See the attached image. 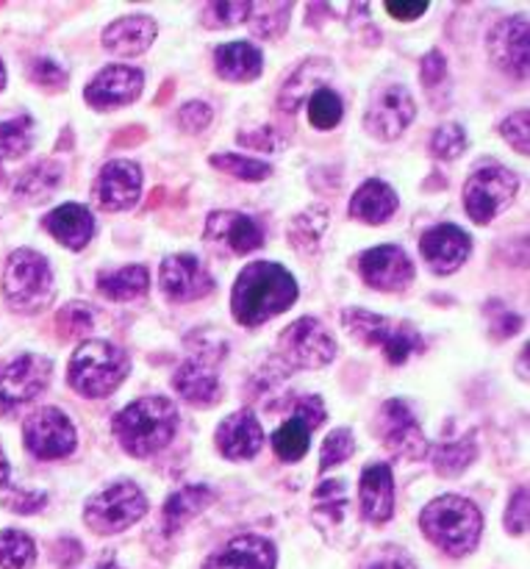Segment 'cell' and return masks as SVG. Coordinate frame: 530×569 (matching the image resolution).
<instances>
[{
    "label": "cell",
    "mask_w": 530,
    "mask_h": 569,
    "mask_svg": "<svg viewBox=\"0 0 530 569\" xmlns=\"http://www.w3.org/2000/svg\"><path fill=\"white\" fill-rule=\"evenodd\" d=\"M298 300L292 272L272 261H253L239 272L231 292V315L239 326L256 328L289 311Z\"/></svg>",
    "instance_id": "cell-1"
},
{
    "label": "cell",
    "mask_w": 530,
    "mask_h": 569,
    "mask_svg": "<svg viewBox=\"0 0 530 569\" xmlns=\"http://www.w3.org/2000/svg\"><path fill=\"white\" fill-rule=\"evenodd\" d=\"M178 406L167 398H139L111 420L117 442L133 459H150L176 439Z\"/></svg>",
    "instance_id": "cell-2"
},
{
    "label": "cell",
    "mask_w": 530,
    "mask_h": 569,
    "mask_svg": "<svg viewBox=\"0 0 530 569\" xmlns=\"http://www.w3.org/2000/svg\"><path fill=\"white\" fill-rule=\"evenodd\" d=\"M420 528L433 548L461 559V556H470L481 542L483 515L472 500L442 495L422 509Z\"/></svg>",
    "instance_id": "cell-3"
},
{
    "label": "cell",
    "mask_w": 530,
    "mask_h": 569,
    "mask_svg": "<svg viewBox=\"0 0 530 569\" xmlns=\"http://www.w3.org/2000/svg\"><path fill=\"white\" fill-rule=\"evenodd\" d=\"M128 370H131V361L126 350L103 339H89L72 353L67 381L81 398L100 400L109 398L126 381Z\"/></svg>",
    "instance_id": "cell-4"
},
{
    "label": "cell",
    "mask_w": 530,
    "mask_h": 569,
    "mask_svg": "<svg viewBox=\"0 0 530 569\" xmlns=\"http://www.w3.org/2000/svg\"><path fill=\"white\" fill-rule=\"evenodd\" d=\"M342 326L359 342L370 345V348H381L389 365L400 367L411 359V356L426 350V339L417 331L414 322L409 320H392V317L372 315L367 309H344Z\"/></svg>",
    "instance_id": "cell-5"
},
{
    "label": "cell",
    "mask_w": 530,
    "mask_h": 569,
    "mask_svg": "<svg viewBox=\"0 0 530 569\" xmlns=\"http://www.w3.org/2000/svg\"><path fill=\"white\" fill-rule=\"evenodd\" d=\"M53 270L42 253L20 248L9 256L3 270V298L17 315H37L53 298Z\"/></svg>",
    "instance_id": "cell-6"
},
{
    "label": "cell",
    "mask_w": 530,
    "mask_h": 569,
    "mask_svg": "<svg viewBox=\"0 0 530 569\" xmlns=\"http://www.w3.org/2000/svg\"><path fill=\"white\" fill-rule=\"evenodd\" d=\"M144 515H148V498L133 481L111 483L92 495L83 506V522L98 537H114V533L128 531Z\"/></svg>",
    "instance_id": "cell-7"
},
{
    "label": "cell",
    "mask_w": 530,
    "mask_h": 569,
    "mask_svg": "<svg viewBox=\"0 0 530 569\" xmlns=\"http://www.w3.org/2000/svg\"><path fill=\"white\" fill-rule=\"evenodd\" d=\"M278 356L294 370H320L337 359V339L317 317H300L278 337Z\"/></svg>",
    "instance_id": "cell-8"
},
{
    "label": "cell",
    "mask_w": 530,
    "mask_h": 569,
    "mask_svg": "<svg viewBox=\"0 0 530 569\" xmlns=\"http://www.w3.org/2000/svg\"><path fill=\"white\" fill-rule=\"evenodd\" d=\"M520 178L503 164H487L464 183V209L476 226H489L514 200Z\"/></svg>",
    "instance_id": "cell-9"
},
{
    "label": "cell",
    "mask_w": 530,
    "mask_h": 569,
    "mask_svg": "<svg viewBox=\"0 0 530 569\" xmlns=\"http://www.w3.org/2000/svg\"><path fill=\"white\" fill-rule=\"evenodd\" d=\"M53 365L37 353H26L0 370V417L17 415L48 389Z\"/></svg>",
    "instance_id": "cell-10"
},
{
    "label": "cell",
    "mask_w": 530,
    "mask_h": 569,
    "mask_svg": "<svg viewBox=\"0 0 530 569\" xmlns=\"http://www.w3.org/2000/svg\"><path fill=\"white\" fill-rule=\"evenodd\" d=\"M22 442L28 453L37 456L39 461H59L72 456L78 437L70 417L56 406H44L37 415H31L22 426Z\"/></svg>",
    "instance_id": "cell-11"
},
{
    "label": "cell",
    "mask_w": 530,
    "mask_h": 569,
    "mask_svg": "<svg viewBox=\"0 0 530 569\" xmlns=\"http://www.w3.org/2000/svg\"><path fill=\"white\" fill-rule=\"evenodd\" d=\"M356 270L361 281L378 292H406L414 283V264L398 244H381L359 253Z\"/></svg>",
    "instance_id": "cell-12"
},
{
    "label": "cell",
    "mask_w": 530,
    "mask_h": 569,
    "mask_svg": "<svg viewBox=\"0 0 530 569\" xmlns=\"http://www.w3.org/2000/svg\"><path fill=\"white\" fill-rule=\"evenodd\" d=\"M378 431H381L389 453L400 456V459L420 461L431 450L414 411L409 409L406 400H387L381 406V411H378Z\"/></svg>",
    "instance_id": "cell-13"
},
{
    "label": "cell",
    "mask_w": 530,
    "mask_h": 569,
    "mask_svg": "<svg viewBox=\"0 0 530 569\" xmlns=\"http://www.w3.org/2000/svg\"><path fill=\"white\" fill-rule=\"evenodd\" d=\"M159 287L172 303H192L214 292V278L198 256L178 253L161 261Z\"/></svg>",
    "instance_id": "cell-14"
},
{
    "label": "cell",
    "mask_w": 530,
    "mask_h": 569,
    "mask_svg": "<svg viewBox=\"0 0 530 569\" xmlns=\"http://www.w3.org/2000/svg\"><path fill=\"white\" fill-rule=\"evenodd\" d=\"M417 117V103L411 98L409 89L403 83H389L381 92H376L370 109H367L364 126L367 131L376 139H383V142H392L398 139L406 128L414 122Z\"/></svg>",
    "instance_id": "cell-15"
},
{
    "label": "cell",
    "mask_w": 530,
    "mask_h": 569,
    "mask_svg": "<svg viewBox=\"0 0 530 569\" xmlns=\"http://www.w3.org/2000/svg\"><path fill=\"white\" fill-rule=\"evenodd\" d=\"M144 89V72L131 64H109L87 83L83 98L92 109L109 111L133 103Z\"/></svg>",
    "instance_id": "cell-16"
},
{
    "label": "cell",
    "mask_w": 530,
    "mask_h": 569,
    "mask_svg": "<svg viewBox=\"0 0 530 569\" xmlns=\"http://www.w3.org/2000/svg\"><path fill=\"white\" fill-rule=\"evenodd\" d=\"M94 200L106 211H128L137 206L142 194V170L137 161L114 159L103 164L92 187Z\"/></svg>",
    "instance_id": "cell-17"
},
{
    "label": "cell",
    "mask_w": 530,
    "mask_h": 569,
    "mask_svg": "<svg viewBox=\"0 0 530 569\" xmlns=\"http://www.w3.org/2000/svg\"><path fill=\"white\" fill-rule=\"evenodd\" d=\"M420 253L426 264L431 267V272L450 276L470 259L472 239L453 222H442V226H433L422 233Z\"/></svg>",
    "instance_id": "cell-18"
},
{
    "label": "cell",
    "mask_w": 530,
    "mask_h": 569,
    "mask_svg": "<svg viewBox=\"0 0 530 569\" xmlns=\"http://www.w3.org/2000/svg\"><path fill=\"white\" fill-rule=\"evenodd\" d=\"M206 242L220 244L233 256H248L264 244V231L242 211H211L206 220Z\"/></svg>",
    "instance_id": "cell-19"
},
{
    "label": "cell",
    "mask_w": 530,
    "mask_h": 569,
    "mask_svg": "<svg viewBox=\"0 0 530 569\" xmlns=\"http://www.w3.org/2000/svg\"><path fill=\"white\" fill-rule=\"evenodd\" d=\"M489 56L494 64L520 81L528 78V17H509L498 22L487 39Z\"/></svg>",
    "instance_id": "cell-20"
},
{
    "label": "cell",
    "mask_w": 530,
    "mask_h": 569,
    "mask_svg": "<svg viewBox=\"0 0 530 569\" xmlns=\"http://www.w3.org/2000/svg\"><path fill=\"white\" fill-rule=\"evenodd\" d=\"M172 389L189 406H198V409H209V406L220 403L222 398V383L217 378L214 365L206 361L203 356H194V359L178 365V370L172 372Z\"/></svg>",
    "instance_id": "cell-21"
},
{
    "label": "cell",
    "mask_w": 530,
    "mask_h": 569,
    "mask_svg": "<svg viewBox=\"0 0 530 569\" xmlns=\"http://www.w3.org/2000/svg\"><path fill=\"white\" fill-rule=\"evenodd\" d=\"M264 448V431L253 411H233L217 428V450L228 461H250Z\"/></svg>",
    "instance_id": "cell-22"
},
{
    "label": "cell",
    "mask_w": 530,
    "mask_h": 569,
    "mask_svg": "<svg viewBox=\"0 0 530 569\" xmlns=\"http://www.w3.org/2000/svg\"><path fill=\"white\" fill-rule=\"evenodd\" d=\"M361 517L372 526H383L394 517V476L389 465H367L359 481Z\"/></svg>",
    "instance_id": "cell-23"
},
{
    "label": "cell",
    "mask_w": 530,
    "mask_h": 569,
    "mask_svg": "<svg viewBox=\"0 0 530 569\" xmlns=\"http://www.w3.org/2000/svg\"><path fill=\"white\" fill-rule=\"evenodd\" d=\"M276 545L264 537H237L206 559L203 569H276Z\"/></svg>",
    "instance_id": "cell-24"
},
{
    "label": "cell",
    "mask_w": 530,
    "mask_h": 569,
    "mask_svg": "<svg viewBox=\"0 0 530 569\" xmlns=\"http://www.w3.org/2000/svg\"><path fill=\"white\" fill-rule=\"evenodd\" d=\"M42 228L67 250H83L94 237V217L87 206L64 203L42 217Z\"/></svg>",
    "instance_id": "cell-25"
},
{
    "label": "cell",
    "mask_w": 530,
    "mask_h": 569,
    "mask_svg": "<svg viewBox=\"0 0 530 569\" xmlns=\"http://www.w3.org/2000/svg\"><path fill=\"white\" fill-rule=\"evenodd\" d=\"M156 33H159V28H156L153 17L128 14V17H120V20H114L109 28H106L103 48L109 50V53L128 59V56L144 53V50L156 42Z\"/></svg>",
    "instance_id": "cell-26"
},
{
    "label": "cell",
    "mask_w": 530,
    "mask_h": 569,
    "mask_svg": "<svg viewBox=\"0 0 530 569\" xmlns=\"http://www.w3.org/2000/svg\"><path fill=\"white\" fill-rule=\"evenodd\" d=\"M398 206V192L387 181H381V178H370L350 198V217L367 222V226H383V222L392 220Z\"/></svg>",
    "instance_id": "cell-27"
},
{
    "label": "cell",
    "mask_w": 530,
    "mask_h": 569,
    "mask_svg": "<svg viewBox=\"0 0 530 569\" xmlns=\"http://www.w3.org/2000/svg\"><path fill=\"white\" fill-rule=\"evenodd\" d=\"M214 70L222 81L250 83L264 70V56L253 42H228L214 50Z\"/></svg>",
    "instance_id": "cell-28"
},
{
    "label": "cell",
    "mask_w": 530,
    "mask_h": 569,
    "mask_svg": "<svg viewBox=\"0 0 530 569\" xmlns=\"http://www.w3.org/2000/svg\"><path fill=\"white\" fill-rule=\"evenodd\" d=\"M214 500V489L206 487V483H194V487H183L178 489V492H172L164 503V531L178 533L187 522H192L194 517L203 515Z\"/></svg>",
    "instance_id": "cell-29"
},
{
    "label": "cell",
    "mask_w": 530,
    "mask_h": 569,
    "mask_svg": "<svg viewBox=\"0 0 530 569\" xmlns=\"http://www.w3.org/2000/svg\"><path fill=\"white\" fill-rule=\"evenodd\" d=\"M150 289V272L142 264H128L120 270H106L98 276V292L114 303H131L144 298Z\"/></svg>",
    "instance_id": "cell-30"
},
{
    "label": "cell",
    "mask_w": 530,
    "mask_h": 569,
    "mask_svg": "<svg viewBox=\"0 0 530 569\" xmlns=\"http://www.w3.org/2000/svg\"><path fill=\"white\" fill-rule=\"evenodd\" d=\"M328 76H331V64H328L326 59L306 61V64L289 78L287 87H283L281 100H278V103H281V111H289V114H292V111L298 109L300 103H306L317 89L326 87Z\"/></svg>",
    "instance_id": "cell-31"
},
{
    "label": "cell",
    "mask_w": 530,
    "mask_h": 569,
    "mask_svg": "<svg viewBox=\"0 0 530 569\" xmlns=\"http://www.w3.org/2000/svg\"><path fill=\"white\" fill-rule=\"evenodd\" d=\"M348 511H350V500H348V492H344L342 481H326L322 487H317L314 511H311V517H314L317 528H320L322 533H326L328 528L342 526Z\"/></svg>",
    "instance_id": "cell-32"
},
{
    "label": "cell",
    "mask_w": 530,
    "mask_h": 569,
    "mask_svg": "<svg viewBox=\"0 0 530 569\" xmlns=\"http://www.w3.org/2000/svg\"><path fill=\"white\" fill-rule=\"evenodd\" d=\"M328 228V206L317 203L300 211L292 222H289V242L298 253H314L320 248V239Z\"/></svg>",
    "instance_id": "cell-33"
},
{
    "label": "cell",
    "mask_w": 530,
    "mask_h": 569,
    "mask_svg": "<svg viewBox=\"0 0 530 569\" xmlns=\"http://www.w3.org/2000/svg\"><path fill=\"white\" fill-rule=\"evenodd\" d=\"M61 181V167L56 161H39L31 170H26V176L17 181L14 192L17 198L28 200V203H39V200L50 198L53 189L59 187Z\"/></svg>",
    "instance_id": "cell-34"
},
{
    "label": "cell",
    "mask_w": 530,
    "mask_h": 569,
    "mask_svg": "<svg viewBox=\"0 0 530 569\" xmlns=\"http://www.w3.org/2000/svg\"><path fill=\"white\" fill-rule=\"evenodd\" d=\"M311 428L300 417H289L276 433H272V450L281 461H300L309 453Z\"/></svg>",
    "instance_id": "cell-35"
},
{
    "label": "cell",
    "mask_w": 530,
    "mask_h": 569,
    "mask_svg": "<svg viewBox=\"0 0 530 569\" xmlns=\"http://www.w3.org/2000/svg\"><path fill=\"white\" fill-rule=\"evenodd\" d=\"M478 448L472 439H461V442H450V445H437L431 450V461L433 470L439 472L442 478H459L467 467L476 461Z\"/></svg>",
    "instance_id": "cell-36"
},
{
    "label": "cell",
    "mask_w": 530,
    "mask_h": 569,
    "mask_svg": "<svg viewBox=\"0 0 530 569\" xmlns=\"http://www.w3.org/2000/svg\"><path fill=\"white\" fill-rule=\"evenodd\" d=\"M33 144V120L31 117H14L0 122V164L26 156Z\"/></svg>",
    "instance_id": "cell-37"
},
{
    "label": "cell",
    "mask_w": 530,
    "mask_h": 569,
    "mask_svg": "<svg viewBox=\"0 0 530 569\" xmlns=\"http://www.w3.org/2000/svg\"><path fill=\"white\" fill-rule=\"evenodd\" d=\"M289 11H292V3H253L248 17L250 31L261 39L281 37L289 26Z\"/></svg>",
    "instance_id": "cell-38"
},
{
    "label": "cell",
    "mask_w": 530,
    "mask_h": 569,
    "mask_svg": "<svg viewBox=\"0 0 530 569\" xmlns=\"http://www.w3.org/2000/svg\"><path fill=\"white\" fill-rule=\"evenodd\" d=\"M37 565V545L22 531L0 533V569H31Z\"/></svg>",
    "instance_id": "cell-39"
},
{
    "label": "cell",
    "mask_w": 530,
    "mask_h": 569,
    "mask_svg": "<svg viewBox=\"0 0 530 569\" xmlns=\"http://www.w3.org/2000/svg\"><path fill=\"white\" fill-rule=\"evenodd\" d=\"M306 103H309V122L317 131H331V128H337L342 122L344 103L333 89H317Z\"/></svg>",
    "instance_id": "cell-40"
},
{
    "label": "cell",
    "mask_w": 530,
    "mask_h": 569,
    "mask_svg": "<svg viewBox=\"0 0 530 569\" xmlns=\"http://www.w3.org/2000/svg\"><path fill=\"white\" fill-rule=\"evenodd\" d=\"M211 167L222 170L226 176L239 178V181H264V178L272 176V167L267 161L250 159V156L239 153H217L211 156Z\"/></svg>",
    "instance_id": "cell-41"
},
{
    "label": "cell",
    "mask_w": 530,
    "mask_h": 569,
    "mask_svg": "<svg viewBox=\"0 0 530 569\" xmlns=\"http://www.w3.org/2000/svg\"><path fill=\"white\" fill-rule=\"evenodd\" d=\"M94 328V315L87 303L72 300L56 315V331L61 339H87Z\"/></svg>",
    "instance_id": "cell-42"
},
{
    "label": "cell",
    "mask_w": 530,
    "mask_h": 569,
    "mask_svg": "<svg viewBox=\"0 0 530 569\" xmlns=\"http://www.w3.org/2000/svg\"><path fill=\"white\" fill-rule=\"evenodd\" d=\"M353 453H356L353 431H350V428H337V431L328 433L326 442H322L320 472H328V470H333V467L344 465V461H348Z\"/></svg>",
    "instance_id": "cell-43"
},
{
    "label": "cell",
    "mask_w": 530,
    "mask_h": 569,
    "mask_svg": "<svg viewBox=\"0 0 530 569\" xmlns=\"http://www.w3.org/2000/svg\"><path fill=\"white\" fill-rule=\"evenodd\" d=\"M467 148V131L459 122H448V126H439L431 137V153L439 161H453L464 153Z\"/></svg>",
    "instance_id": "cell-44"
},
{
    "label": "cell",
    "mask_w": 530,
    "mask_h": 569,
    "mask_svg": "<svg viewBox=\"0 0 530 569\" xmlns=\"http://www.w3.org/2000/svg\"><path fill=\"white\" fill-rule=\"evenodd\" d=\"M250 9H253V3H248V0H239V3H206L203 6V26L206 28H231V26H239V22H248L250 17Z\"/></svg>",
    "instance_id": "cell-45"
},
{
    "label": "cell",
    "mask_w": 530,
    "mask_h": 569,
    "mask_svg": "<svg viewBox=\"0 0 530 569\" xmlns=\"http://www.w3.org/2000/svg\"><path fill=\"white\" fill-rule=\"evenodd\" d=\"M361 569H417V561L398 545H383L364 559Z\"/></svg>",
    "instance_id": "cell-46"
},
{
    "label": "cell",
    "mask_w": 530,
    "mask_h": 569,
    "mask_svg": "<svg viewBox=\"0 0 530 569\" xmlns=\"http://www.w3.org/2000/svg\"><path fill=\"white\" fill-rule=\"evenodd\" d=\"M530 114L526 109L522 111H514L511 117H506L503 126H500V133H503L506 142L511 144V148L517 150V153L526 156L528 148H530Z\"/></svg>",
    "instance_id": "cell-47"
},
{
    "label": "cell",
    "mask_w": 530,
    "mask_h": 569,
    "mask_svg": "<svg viewBox=\"0 0 530 569\" xmlns=\"http://www.w3.org/2000/svg\"><path fill=\"white\" fill-rule=\"evenodd\" d=\"M211 117H214V111H211L209 103H203V100H189L187 106L178 109V126L187 133H200L211 126Z\"/></svg>",
    "instance_id": "cell-48"
},
{
    "label": "cell",
    "mask_w": 530,
    "mask_h": 569,
    "mask_svg": "<svg viewBox=\"0 0 530 569\" xmlns=\"http://www.w3.org/2000/svg\"><path fill=\"white\" fill-rule=\"evenodd\" d=\"M31 81L48 92H59L67 87V72L53 59H37L31 67Z\"/></svg>",
    "instance_id": "cell-49"
},
{
    "label": "cell",
    "mask_w": 530,
    "mask_h": 569,
    "mask_svg": "<svg viewBox=\"0 0 530 569\" xmlns=\"http://www.w3.org/2000/svg\"><path fill=\"white\" fill-rule=\"evenodd\" d=\"M506 531L511 537H522L528 531V489L520 487L514 492V498L509 500V509H506Z\"/></svg>",
    "instance_id": "cell-50"
},
{
    "label": "cell",
    "mask_w": 530,
    "mask_h": 569,
    "mask_svg": "<svg viewBox=\"0 0 530 569\" xmlns=\"http://www.w3.org/2000/svg\"><path fill=\"white\" fill-rule=\"evenodd\" d=\"M3 509L14 511V515H37L48 506V495L42 492H14V495H6L3 500Z\"/></svg>",
    "instance_id": "cell-51"
},
{
    "label": "cell",
    "mask_w": 530,
    "mask_h": 569,
    "mask_svg": "<svg viewBox=\"0 0 530 569\" xmlns=\"http://www.w3.org/2000/svg\"><path fill=\"white\" fill-rule=\"evenodd\" d=\"M292 417H300V420L314 431V428H320L322 422H326V403H322V398H317V395H306V398H300L298 403H294Z\"/></svg>",
    "instance_id": "cell-52"
},
{
    "label": "cell",
    "mask_w": 530,
    "mask_h": 569,
    "mask_svg": "<svg viewBox=\"0 0 530 569\" xmlns=\"http://www.w3.org/2000/svg\"><path fill=\"white\" fill-rule=\"evenodd\" d=\"M420 76H422V81H426L428 89H433L437 83H442L444 78H448V61H444V56L439 53V50H431V53L422 59Z\"/></svg>",
    "instance_id": "cell-53"
},
{
    "label": "cell",
    "mask_w": 530,
    "mask_h": 569,
    "mask_svg": "<svg viewBox=\"0 0 530 569\" xmlns=\"http://www.w3.org/2000/svg\"><path fill=\"white\" fill-rule=\"evenodd\" d=\"M387 11L400 22H411V20H420L422 14L428 11V0H387Z\"/></svg>",
    "instance_id": "cell-54"
},
{
    "label": "cell",
    "mask_w": 530,
    "mask_h": 569,
    "mask_svg": "<svg viewBox=\"0 0 530 569\" xmlns=\"http://www.w3.org/2000/svg\"><path fill=\"white\" fill-rule=\"evenodd\" d=\"M239 142L250 144L256 150H281L283 139L272 128H261L259 133H239Z\"/></svg>",
    "instance_id": "cell-55"
},
{
    "label": "cell",
    "mask_w": 530,
    "mask_h": 569,
    "mask_svg": "<svg viewBox=\"0 0 530 569\" xmlns=\"http://www.w3.org/2000/svg\"><path fill=\"white\" fill-rule=\"evenodd\" d=\"M83 556L81 550V542H76V539H59L53 548V559L59 561V567H72L78 565Z\"/></svg>",
    "instance_id": "cell-56"
},
{
    "label": "cell",
    "mask_w": 530,
    "mask_h": 569,
    "mask_svg": "<svg viewBox=\"0 0 530 569\" xmlns=\"http://www.w3.org/2000/svg\"><path fill=\"white\" fill-rule=\"evenodd\" d=\"M9 476H11V470H9V461H6V453H3V448H0V489H6V487H9Z\"/></svg>",
    "instance_id": "cell-57"
},
{
    "label": "cell",
    "mask_w": 530,
    "mask_h": 569,
    "mask_svg": "<svg viewBox=\"0 0 530 569\" xmlns=\"http://www.w3.org/2000/svg\"><path fill=\"white\" fill-rule=\"evenodd\" d=\"M526 361H528V348L522 350V356H520V378L522 381H528V370H526Z\"/></svg>",
    "instance_id": "cell-58"
},
{
    "label": "cell",
    "mask_w": 530,
    "mask_h": 569,
    "mask_svg": "<svg viewBox=\"0 0 530 569\" xmlns=\"http://www.w3.org/2000/svg\"><path fill=\"white\" fill-rule=\"evenodd\" d=\"M6 87V67H3V61H0V89Z\"/></svg>",
    "instance_id": "cell-59"
}]
</instances>
